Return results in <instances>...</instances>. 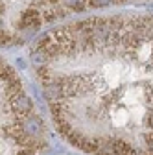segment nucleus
Wrapping results in <instances>:
<instances>
[{
	"instance_id": "7ed1b4c3",
	"label": "nucleus",
	"mask_w": 153,
	"mask_h": 155,
	"mask_svg": "<svg viewBox=\"0 0 153 155\" xmlns=\"http://www.w3.org/2000/svg\"><path fill=\"white\" fill-rule=\"evenodd\" d=\"M112 2H125V0H89V4L94 8H102V6H109Z\"/></svg>"
},
{
	"instance_id": "f03ea898",
	"label": "nucleus",
	"mask_w": 153,
	"mask_h": 155,
	"mask_svg": "<svg viewBox=\"0 0 153 155\" xmlns=\"http://www.w3.org/2000/svg\"><path fill=\"white\" fill-rule=\"evenodd\" d=\"M22 26H26V28H39L41 26V13L35 11V9L26 11L24 17H22Z\"/></svg>"
},
{
	"instance_id": "f257e3e1",
	"label": "nucleus",
	"mask_w": 153,
	"mask_h": 155,
	"mask_svg": "<svg viewBox=\"0 0 153 155\" xmlns=\"http://www.w3.org/2000/svg\"><path fill=\"white\" fill-rule=\"evenodd\" d=\"M55 127L89 155H153V13L96 17L33 52Z\"/></svg>"
}]
</instances>
